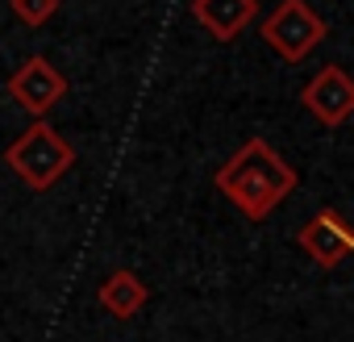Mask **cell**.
Segmentation results:
<instances>
[{
    "label": "cell",
    "instance_id": "cell-9",
    "mask_svg": "<svg viewBox=\"0 0 354 342\" xmlns=\"http://www.w3.org/2000/svg\"><path fill=\"white\" fill-rule=\"evenodd\" d=\"M9 9H13V17H17L21 26L38 30V26H46V21L59 13V0H9Z\"/></svg>",
    "mask_w": 354,
    "mask_h": 342
},
{
    "label": "cell",
    "instance_id": "cell-2",
    "mask_svg": "<svg viewBox=\"0 0 354 342\" xmlns=\"http://www.w3.org/2000/svg\"><path fill=\"white\" fill-rule=\"evenodd\" d=\"M5 163L13 167V176H17L26 188L46 192V188H55L67 171L75 167V146H71L50 121H34V125H26V129L9 142Z\"/></svg>",
    "mask_w": 354,
    "mask_h": 342
},
{
    "label": "cell",
    "instance_id": "cell-3",
    "mask_svg": "<svg viewBox=\"0 0 354 342\" xmlns=\"http://www.w3.org/2000/svg\"><path fill=\"white\" fill-rule=\"evenodd\" d=\"M325 34H329V26L308 0H279L271 17L259 26L263 46H271L283 63H304L325 42Z\"/></svg>",
    "mask_w": 354,
    "mask_h": 342
},
{
    "label": "cell",
    "instance_id": "cell-8",
    "mask_svg": "<svg viewBox=\"0 0 354 342\" xmlns=\"http://www.w3.org/2000/svg\"><path fill=\"white\" fill-rule=\"evenodd\" d=\"M146 300H150V288H146V280H142L138 271H129V267H117V271L100 284V305H104L113 317H133L138 309H146Z\"/></svg>",
    "mask_w": 354,
    "mask_h": 342
},
{
    "label": "cell",
    "instance_id": "cell-7",
    "mask_svg": "<svg viewBox=\"0 0 354 342\" xmlns=\"http://www.w3.org/2000/svg\"><path fill=\"white\" fill-rule=\"evenodd\" d=\"M188 9L196 26H205V34L217 42H234L246 26L259 21V0H192Z\"/></svg>",
    "mask_w": 354,
    "mask_h": 342
},
{
    "label": "cell",
    "instance_id": "cell-6",
    "mask_svg": "<svg viewBox=\"0 0 354 342\" xmlns=\"http://www.w3.org/2000/svg\"><path fill=\"white\" fill-rule=\"evenodd\" d=\"M296 242H300V251H304L317 267H325V271H333L337 263H346V259L354 255V230H350V222H346L342 213H333V209H317V213L304 222V230L296 234Z\"/></svg>",
    "mask_w": 354,
    "mask_h": 342
},
{
    "label": "cell",
    "instance_id": "cell-5",
    "mask_svg": "<svg viewBox=\"0 0 354 342\" xmlns=\"http://www.w3.org/2000/svg\"><path fill=\"white\" fill-rule=\"evenodd\" d=\"M300 105L325 125V129H337L354 117V75L337 63H325L300 92Z\"/></svg>",
    "mask_w": 354,
    "mask_h": 342
},
{
    "label": "cell",
    "instance_id": "cell-4",
    "mask_svg": "<svg viewBox=\"0 0 354 342\" xmlns=\"http://www.w3.org/2000/svg\"><path fill=\"white\" fill-rule=\"evenodd\" d=\"M9 96H13L34 121H42V117L67 96V75H63L46 55H30V59L9 75Z\"/></svg>",
    "mask_w": 354,
    "mask_h": 342
},
{
    "label": "cell",
    "instance_id": "cell-1",
    "mask_svg": "<svg viewBox=\"0 0 354 342\" xmlns=\"http://www.w3.org/2000/svg\"><path fill=\"white\" fill-rule=\"evenodd\" d=\"M217 192L250 222H267L300 184L296 167L267 142V138H246L213 176Z\"/></svg>",
    "mask_w": 354,
    "mask_h": 342
}]
</instances>
